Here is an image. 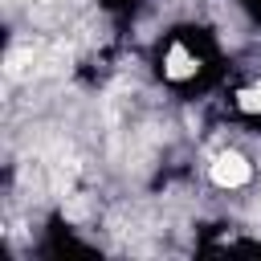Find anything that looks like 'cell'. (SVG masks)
<instances>
[{"label": "cell", "mask_w": 261, "mask_h": 261, "mask_svg": "<svg viewBox=\"0 0 261 261\" xmlns=\"http://www.w3.org/2000/svg\"><path fill=\"white\" fill-rule=\"evenodd\" d=\"M159 69H163L167 82H192L200 73V49L192 41H184V37H171L163 57H159Z\"/></svg>", "instance_id": "obj_2"}, {"label": "cell", "mask_w": 261, "mask_h": 261, "mask_svg": "<svg viewBox=\"0 0 261 261\" xmlns=\"http://www.w3.org/2000/svg\"><path fill=\"white\" fill-rule=\"evenodd\" d=\"M232 106H237V114H245V118H261V77L245 82V86L232 94Z\"/></svg>", "instance_id": "obj_3"}, {"label": "cell", "mask_w": 261, "mask_h": 261, "mask_svg": "<svg viewBox=\"0 0 261 261\" xmlns=\"http://www.w3.org/2000/svg\"><path fill=\"white\" fill-rule=\"evenodd\" d=\"M253 175H257L253 159H249L245 151H237V147H220V151L212 155V163H208V179H212V188H220V192H241V188L253 184Z\"/></svg>", "instance_id": "obj_1"}]
</instances>
